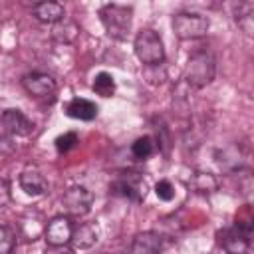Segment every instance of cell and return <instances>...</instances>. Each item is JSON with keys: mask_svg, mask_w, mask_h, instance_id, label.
Listing matches in <instances>:
<instances>
[{"mask_svg": "<svg viewBox=\"0 0 254 254\" xmlns=\"http://www.w3.org/2000/svg\"><path fill=\"white\" fill-rule=\"evenodd\" d=\"M99 20L109 38H113L117 42H125L131 32L133 8L123 6V4H105L99 10Z\"/></svg>", "mask_w": 254, "mask_h": 254, "instance_id": "obj_1", "label": "cell"}, {"mask_svg": "<svg viewBox=\"0 0 254 254\" xmlns=\"http://www.w3.org/2000/svg\"><path fill=\"white\" fill-rule=\"evenodd\" d=\"M214 73H216L214 58L206 50H196V52L190 54V58H189V62L185 65L183 81L189 87L200 89V87L208 85L214 79Z\"/></svg>", "mask_w": 254, "mask_h": 254, "instance_id": "obj_2", "label": "cell"}, {"mask_svg": "<svg viewBox=\"0 0 254 254\" xmlns=\"http://www.w3.org/2000/svg\"><path fill=\"white\" fill-rule=\"evenodd\" d=\"M133 50H135L137 60L143 65H161L165 62V46H163V40L151 28H143L135 36Z\"/></svg>", "mask_w": 254, "mask_h": 254, "instance_id": "obj_3", "label": "cell"}, {"mask_svg": "<svg viewBox=\"0 0 254 254\" xmlns=\"http://www.w3.org/2000/svg\"><path fill=\"white\" fill-rule=\"evenodd\" d=\"M208 18L198 12H179L173 16V32L179 40H198L208 32Z\"/></svg>", "mask_w": 254, "mask_h": 254, "instance_id": "obj_4", "label": "cell"}, {"mask_svg": "<svg viewBox=\"0 0 254 254\" xmlns=\"http://www.w3.org/2000/svg\"><path fill=\"white\" fill-rule=\"evenodd\" d=\"M252 224L248 220H238L220 232V246L226 254H248L250 252Z\"/></svg>", "mask_w": 254, "mask_h": 254, "instance_id": "obj_5", "label": "cell"}, {"mask_svg": "<svg viewBox=\"0 0 254 254\" xmlns=\"http://www.w3.org/2000/svg\"><path fill=\"white\" fill-rule=\"evenodd\" d=\"M62 204L65 208V212L69 216H83L91 210V204H93V194L91 190H87L85 187L81 185H73L69 187L65 192H64V198H62Z\"/></svg>", "mask_w": 254, "mask_h": 254, "instance_id": "obj_6", "label": "cell"}, {"mask_svg": "<svg viewBox=\"0 0 254 254\" xmlns=\"http://www.w3.org/2000/svg\"><path fill=\"white\" fill-rule=\"evenodd\" d=\"M111 189H113V192L129 198V200H135V202L143 200L145 198V192H147L145 190L147 189L145 179L139 173H123L121 177L115 179V183H113Z\"/></svg>", "mask_w": 254, "mask_h": 254, "instance_id": "obj_7", "label": "cell"}, {"mask_svg": "<svg viewBox=\"0 0 254 254\" xmlns=\"http://www.w3.org/2000/svg\"><path fill=\"white\" fill-rule=\"evenodd\" d=\"M71 232H73V224L67 216L60 214L54 216L46 228H44V238L48 242V246H67L71 240Z\"/></svg>", "mask_w": 254, "mask_h": 254, "instance_id": "obj_8", "label": "cell"}, {"mask_svg": "<svg viewBox=\"0 0 254 254\" xmlns=\"http://www.w3.org/2000/svg\"><path fill=\"white\" fill-rule=\"evenodd\" d=\"M22 87L26 89V93H30L34 97H50V95L56 93L58 83L48 73L32 71V73H28V75L22 77Z\"/></svg>", "mask_w": 254, "mask_h": 254, "instance_id": "obj_9", "label": "cell"}, {"mask_svg": "<svg viewBox=\"0 0 254 254\" xmlns=\"http://www.w3.org/2000/svg\"><path fill=\"white\" fill-rule=\"evenodd\" d=\"M0 123L6 129L8 135H16V137H28L34 131V123L20 109H6V111H2Z\"/></svg>", "mask_w": 254, "mask_h": 254, "instance_id": "obj_10", "label": "cell"}, {"mask_svg": "<svg viewBox=\"0 0 254 254\" xmlns=\"http://www.w3.org/2000/svg\"><path fill=\"white\" fill-rule=\"evenodd\" d=\"M20 187H22V190L26 194L40 196V194H44L48 190V181L42 175V171H38L36 167H26L20 173Z\"/></svg>", "mask_w": 254, "mask_h": 254, "instance_id": "obj_11", "label": "cell"}, {"mask_svg": "<svg viewBox=\"0 0 254 254\" xmlns=\"http://www.w3.org/2000/svg\"><path fill=\"white\" fill-rule=\"evenodd\" d=\"M97 240H99V228H97V224L95 222H81V224L73 226V232H71V240L69 242L77 250H87Z\"/></svg>", "mask_w": 254, "mask_h": 254, "instance_id": "obj_12", "label": "cell"}, {"mask_svg": "<svg viewBox=\"0 0 254 254\" xmlns=\"http://www.w3.org/2000/svg\"><path fill=\"white\" fill-rule=\"evenodd\" d=\"M161 248H163L161 236L153 230H145L133 238L129 254H161Z\"/></svg>", "mask_w": 254, "mask_h": 254, "instance_id": "obj_13", "label": "cell"}, {"mask_svg": "<svg viewBox=\"0 0 254 254\" xmlns=\"http://www.w3.org/2000/svg\"><path fill=\"white\" fill-rule=\"evenodd\" d=\"M32 14H34V18H36L38 22H42V24H52V26H54L56 22H60V20L65 18L64 6H62L60 2H52V0L34 4Z\"/></svg>", "mask_w": 254, "mask_h": 254, "instance_id": "obj_14", "label": "cell"}, {"mask_svg": "<svg viewBox=\"0 0 254 254\" xmlns=\"http://www.w3.org/2000/svg\"><path fill=\"white\" fill-rule=\"evenodd\" d=\"M65 113L71 119H79V121H91L97 117V105L85 97H73L71 101H67L65 105Z\"/></svg>", "mask_w": 254, "mask_h": 254, "instance_id": "obj_15", "label": "cell"}, {"mask_svg": "<svg viewBox=\"0 0 254 254\" xmlns=\"http://www.w3.org/2000/svg\"><path fill=\"white\" fill-rule=\"evenodd\" d=\"M189 187L198 194H212L218 190L220 181L216 175H212L208 171H194L189 179Z\"/></svg>", "mask_w": 254, "mask_h": 254, "instance_id": "obj_16", "label": "cell"}, {"mask_svg": "<svg viewBox=\"0 0 254 254\" xmlns=\"http://www.w3.org/2000/svg\"><path fill=\"white\" fill-rule=\"evenodd\" d=\"M79 36V26L73 20H60L52 26V40L58 44H73Z\"/></svg>", "mask_w": 254, "mask_h": 254, "instance_id": "obj_17", "label": "cell"}, {"mask_svg": "<svg viewBox=\"0 0 254 254\" xmlns=\"http://www.w3.org/2000/svg\"><path fill=\"white\" fill-rule=\"evenodd\" d=\"M91 89L97 95H101V97H111L115 93V79H113V75L107 73V71H99L95 75V79H93Z\"/></svg>", "mask_w": 254, "mask_h": 254, "instance_id": "obj_18", "label": "cell"}, {"mask_svg": "<svg viewBox=\"0 0 254 254\" xmlns=\"http://www.w3.org/2000/svg\"><path fill=\"white\" fill-rule=\"evenodd\" d=\"M153 151H155V143H153V139H151L149 135L139 137V139L131 145V153H133V157H135V159H141V161L147 159V157H151Z\"/></svg>", "mask_w": 254, "mask_h": 254, "instance_id": "obj_19", "label": "cell"}, {"mask_svg": "<svg viewBox=\"0 0 254 254\" xmlns=\"http://www.w3.org/2000/svg\"><path fill=\"white\" fill-rule=\"evenodd\" d=\"M252 12H254V6L250 2L240 4V8L236 10V22H238V26L242 28V32L246 36L252 34Z\"/></svg>", "mask_w": 254, "mask_h": 254, "instance_id": "obj_20", "label": "cell"}, {"mask_svg": "<svg viewBox=\"0 0 254 254\" xmlns=\"http://www.w3.org/2000/svg\"><path fill=\"white\" fill-rule=\"evenodd\" d=\"M16 246V234L6 224H0V254H12Z\"/></svg>", "mask_w": 254, "mask_h": 254, "instance_id": "obj_21", "label": "cell"}, {"mask_svg": "<svg viewBox=\"0 0 254 254\" xmlns=\"http://www.w3.org/2000/svg\"><path fill=\"white\" fill-rule=\"evenodd\" d=\"M75 143H77V135L73 131H67V133H64V135H60L56 139V149L60 153H67L69 149L75 147Z\"/></svg>", "mask_w": 254, "mask_h": 254, "instance_id": "obj_22", "label": "cell"}, {"mask_svg": "<svg viewBox=\"0 0 254 254\" xmlns=\"http://www.w3.org/2000/svg\"><path fill=\"white\" fill-rule=\"evenodd\" d=\"M16 153V143L10 135L0 133V161H6L8 157H12Z\"/></svg>", "mask_w": 254, "mask_h": 254, "instance_id": "obj_23", "label": "cell"}, {"mask_svg": "<svg viewBox=\"0 0 254 254\" xmlns=\"http://www.w3.org/2000/svg\"><path fill=\"white\" fill-rule=\"evenodd\" d=\"M155 194L161 198V200H173V196H175V187L171 185V181H159L157 185H155Z\"/></svg>", "mask_w": 254, "mask_h": 254, "instance_id": "obj_24", "label": "cell"}, {"mask_svg": "<svg viewBox=\"0 0 254 254\" xmlns=\"http://www.w3.org/2000/svg\"><path fill=\"white\" fill-rule=\"evenodd\" d=\"M10 200H12V194H10V183H8L4 177H0V208L8 206Z\"/></svg>", "mask_w": 254, "mask_h": 254, "instance_id": "obj_25", "label": "cell"}, {"mask_svg": "<svg viewBox=\"0 0 254 254\" xmlns=\"http://www.w3.org/2000/svg\"><path fill=\"white\" fill-rule=\"evenodd\" d=\"M46 254H75V250L69 246H48Z\"/></svg>", "mask_w": 254, "mask_h": 254, "instance_id": "obj_26", "label": "cell"}]
</instances>
